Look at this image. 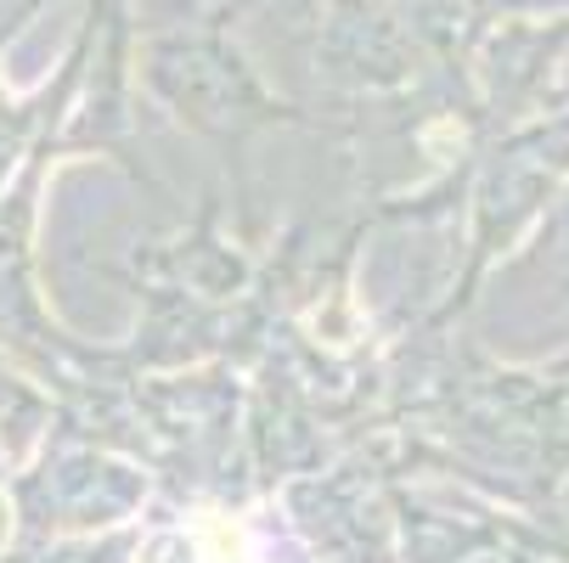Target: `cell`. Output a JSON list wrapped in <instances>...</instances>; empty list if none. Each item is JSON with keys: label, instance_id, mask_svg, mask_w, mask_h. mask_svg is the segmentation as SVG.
Here are the masks:
<instances>
[{"label": "cell", "instance_id": "1", "mask_svg": "<svg viewBox=\"0 0 569 563\" xmlns=\"http://www.w3.org/2000/svg\"><path fill=\"white\" fill-rule=\"evenodd\" d=\"M7 535H12V502L0 496V546H7Z\"/></svg>", "mask_w": 569, "mask_h": 563}]
</instances>
